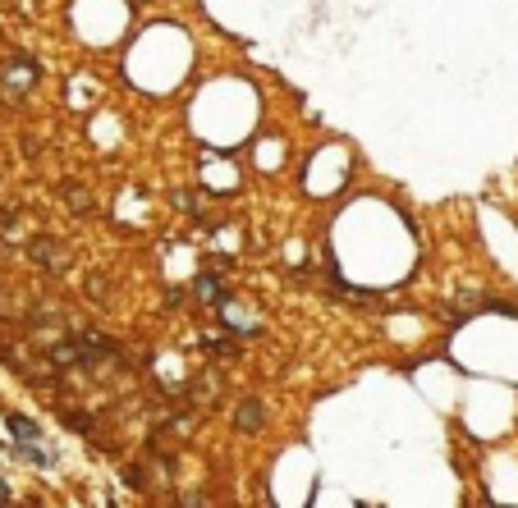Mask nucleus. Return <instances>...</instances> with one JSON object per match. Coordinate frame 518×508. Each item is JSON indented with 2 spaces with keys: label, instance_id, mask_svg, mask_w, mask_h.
Returning <instances> with one entry per match:
<instances>
[{
  "label": "nucleus",
  "instance_id": "1",
  "mask_svg": "<svg viewBox=\"0 0 518 508\" xmlns=\"http://www.w3.org/2000/svg\"><path fill=\"white\" fill-rule=\"evenodd\" d=\"M0 500H5V481H0Z\"/></svg>",
  "mask_w": 518,
  "mask_h": 508
}]
</instances>
